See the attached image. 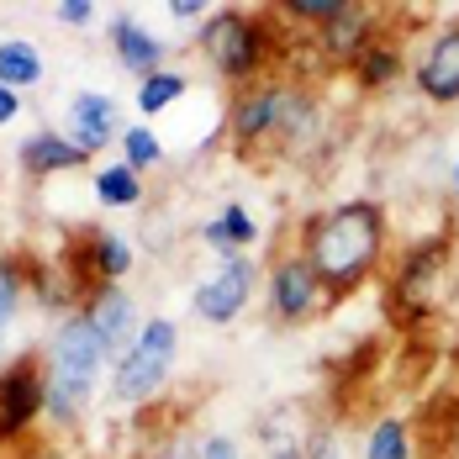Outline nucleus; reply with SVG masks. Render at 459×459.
Wrapping results in <instances>:
<instances>
[{
  "instance_id": "7ed1b4c3",
  "label": "nucleus",
  "mask_w": 459,
  "mask_h": 459,
  "mask_svg": "<svg viewBox=\"0 0 459 459\" xmlns=\"http://www.w3.org/2000/svg\"><path fill=\"white\" fill-rule=\"evenodd\" d=\"M106 365H111V354H106L95 322L85 317V307L69 312V317L53 327L48 354H43V385H48L43 417L53 428H69V422H80V417L91 412L95 385H100Z\"/></svg>"
},
{
  "instance_id": "bb28decb",
  "label": "nucleus",
  "mask_w": 459,
  "mask_h": 459,
  "mask_svg": "<svg viewBox=\"0 0 459 459\" xmlns=\"http://www.w3.org/2000/svg\"><path fill=\"white\" fill-rule=\"evenodd\" d=\"M307 459H349V444H343V433L333 428V422H322L307 433Z\"/></svg>"
},
{
  "instance_id": "2eb2a0df",
  "label": "nucleus",
  "mask_w": 459,
  "mask_h": 459,
  "mask_svg": "<svg viewBox=\"0 0 459 459\" xmlns=\"http://www.w3.org/2000/svg\"><path fill=\"white\" fill-rule=\"evenodd\" d=\"M111 48H117V58H122V69H133L138 80L169 69V64H164V43L143 27L138 16H117V22H111Z\"/></svg>"
},
{
  "instance_id": "f8f14e48",
  "label": "nucleus",
  "mask_w": 459,
  "mask_h": 459,
  "mask_svg": "<svg viewBox=\"0 0 459 459\" xmlns=\"http://www.w3.org/2000/svg\"><path fill=\"white\" fill-rule=\"evenodd\" d=\"M375 38H380V5L343 0V11L322 27V53H327L333 64H354Z\"/></svg>"
},
{
  "instance_id": "4468645a",
  "label": "nucleus",
  "mask_w": 459,
  "mask_h": 459,
  "mask_svg": "<svg viewBox=\"0 0 459 459\" xmlns=\"http://www.w3.org/2000/svg\"><path fill=\"white\" fill-rule=\"evenodd\" d=\"M16 159H22V169H27L32 180H48V175H69V169H80L91 153L69 138V133H53V127H43V133L22 138Z\"/></svg>"
},
{
  "instance_id": "9d476101",
  "label": "nucleus",
  "mask_w": 459,
  "mask_h": 459,
  "mask_svg": "<svg viewBox=\"0 0 459 459\" xmlns=\"http://www.w3.org/2000/svg\"><path fill=\"white\" fill-rule=\"evenodd\" d=\"M412 85L428 106H455L459 100V16L444 22V27L428 38V48L417 53Z\"/></svg>"
},
{
  "instance_id": "7c9ffc66",
  "label": "nucleus",
  "mask_w": 459,
  "mask_h": 459,
  "mask_svg": "<svg viewBox=\"0 0 459 459\" xmlns=\"http://www.w3.org/2000/svg\"><path fill=\"white\" fill-rule=\"evenodd\" d=\"M164 11H169V16H175V22H195V16H212V11H206V5H201V0H169V5H164Z\"/></svg>"
},
{
  "instance_id": "473e14b6",
  "label": "nucleus",
  "mask_w": 459,
  "mask_h": 459,
  "mask_svg": "<svg viewBox=\"0 0 459 459\" xmlns=\"http://www.w3.org/2000/svg\"><path fill=\"white\" fill-rule=\"evenodd\" d=\"M449 180H455V201H459V159H455V169H449Z\"/></svg>"
},
{
  "instance_id": "39448f33",
  "label": "nucleus",
  "mask_w": 459,
  "mask_h": 459,
  "mask_svg": "<svg viewBox=\"0 0 459 459\" xmlns=\"http://www.w3.org/2000/svg\"><path fill=\"white\" fill-rule=\"evenodd\" d=\"M175 354H180V322L175 317H148L138 333V343L117 359L111 385L122 402H148L164 391V380L175 375Z\"/></svg>"
},
{
  "instance_id": "6e6552de",
  "label": "nucleus",
  "mask_w": 459,
  "mask_h": 459,
  "mask_svg": "<svg viewBox=\"0 0 459 459\" xmlns=\"http://www.w3.org/2000/svg\"><path fill=\"white\" fill-rule=\"evenodd\" d=\"M264 301H270V317L275 322H312L322 307H333L327 285H322L317 270L301 259V248H296V254H280L275 264H270V275H264Z\"/></svg>"
},
{
  "instance_id": "f257e3e1",
  "label": "nucleus",
  "mask_w": 459,
  "mask_h": 459,
  "mask_svg": "<svg viewBox=\"0 0 459 459\" xmlns=\"http://www.w3.org/2000/svg\"><path fill=\"white\" fill-rule=\"evenodd\" d=\"M385 238H391V217L380 201H338L307 217L301 228V259L317 270L333 301L354 296L365 280H375L380 259H385Z\"/></svg>"
},
{
  "instance_id": "1a4fd4ad",
  "label": "nucleus",
  "mask_w": 459,
  "mask_h": 459,
  "mask_svg": "<svg viewBox=\"0 0 459 459\" xmlns=\"http://www.w3.org/2000/svg\"><path fill=\"white\" fill-rule=\"evenodd\" d=\"M48 407V385H43V365L32 354L11 359L0 369V438H22Z\"/></svg>"
},
{
  "instance_id": "4be33fe9",
  "label": "nucleus",
  "mask_w": 459,
  "mask_h": 459,
  "mask_svg": "<svg viewBox=\"0 0 459 459\" xmlns=\"http://www.w3.org/2000/svg\"><path fill=\"white\" fill-rule=\"evenodd\" d=\"M185 91H190V80H185L180 69H159V74L138 80V111L143 117H159V111H169L175 100H185Z\"/></svg>"
},
{
  "instance_id": "423d86ee",
  "label": "nucleus",
  "mask_w": 459,
  "mask_h": 459,
  "mask_svg": "<svg viewBox=\"0 0 459 459\" xmlns=\"http://www.w3.org/2000/svg\"><path fill=\"white\" fill-rule=\"evenodd\" d=\"M449 254H455L449 232H438V238H422L417 248H407V254H402L396 280H391V312H396L402 322L428 317V312L438 307V296H444V280H449Z\"/></svg>"
},
{
  "instance_id": "b1692460",
  "label": "nucleus",
  "mask_w": 459,
  "mask_h": 459,
  "mask_svg": "<svg viewBox=\"0 0 459 459\" xmlns=\"http://www.w3.org/2000/svg\"><path fill=\"white\" fill-rule=\"evenodd\" d=\"M122 164H127V169H138V175H148V169H159V164H164V143H159V133H153L148 122L122 127Z\"/></svg>"
},
{
  "instance_id": "aec40b11",
  "label": "nucleus",
  "mask_w": 459,
  "mask_h": 459,
  "mask_svg": "<svg viewBox=\"0 0 459 459\" xmlns=\"http://www.w3.org/2000/svg\"><path fill=\"white\" fill-rule=\"evenodd\" d=\"M349 69H354V80H359L365 91H380V85H391V80L402 74V43H396V38H375Z\"/></svg>"
},
{
  "instance_id": "cd10ccee",
  "label": "nucleus",
  "mask_w": 459,
  "mask_h": 459,
  "mask_svg": "<svg viewBox=\"0 0 459 459\" xmlns=\"http://www.w3.org/2000/svg\"><path fill=\"white\" fill-rule=\"evenodd\" d=\"M143 459H201V449H195V438H185V433H159V438L143 449Z\"/></svg>"
},
{
  "instance_id": "a878e982",
  "label": "nucleus",
  "mask_w": 459,
  "mask_h": 459,
  "mask_svg": "<svg viewBox=\"0 0 459 459\" xmlns=\"http://www.w3.org/2000/svg\"><path fill=\"white\" fill-rule=\"evenodd\" d=\"M338 11H343V0H285V5H280V16L307 22V27H327Z\"/></svg>"
},
{
  "instance_id": "0eeeda50",
  "label": "nucleus",
  "mask_w": 459,
  "mask_h": 459,
  "mask_svg": "<svg viewBox=\"0 0 459 459\" xmlns=\"http://www.w3.org/2000/svg\"><path fill=\"white\" fill-rule=\"evenodd\" d=\"M254 290H259V264H254V254H232V259H222L212 275L195 285L190 312L206 322V327H228V322H238L248 312Z\"/></svg>"
},
{
  "instance_id": "f03ea898",
  "label": "nucleus",
  "mask_w": 459,
  "mask_h": 459,
  "mask_svg": "<svg viewBox=\"0 0 459 459\" xmlns=\"http://www.w3.org/2000/svg\"><path fill=\"white\" fill-rule=\"evenodd\" d=\"M317 122V95L290 74H264L228 100V133L238 153H290Z\"/></svg>"
},
{
  "instance_id": "412c9836",
  "label": "nucleus",
  "mask_w": 459,
  "mask_h": 459,
  "mask_svg": "<svg viewBox=\"0 0 459 459\" xmlns=\"http://www.w3.org/2000/svg\"><path fill=\"white\" fill-rule=\"evenodd\" d=\"M365 459H412V422H407V417H380V422H369Z\"/></svg>"
},
{
  "instance_id": "393cba45",
  "label": "nucleus",
  "mask_w": 459,
  "mask_h": 459,
  "mask_svg": "<svg viewBox=\"0 0 459 459\" xmlns=\"http://www.w3.org/2000/svg\"><path fill=\"white\" fill-rule=\"evenodd\" d=\"M22 296H27V275L11 259H0V354H5V333L22 317Z\"/></svg>"
},
{
  "instance_id": "dca6fc26",
  "label": "nucleus",
  "mask_w": 459,
  "mask_h": 459,
  "mask_svg": "<svg viewBox=\"0 0 459 459\" xmlns=\"http://www.w3.org/2000/svg\"><path fill=\"white\" fill-rule=\"evenodd\" d=\"M201 243H206L212 254H222V259L248 254V248L259 243V222H254V212H248L243 201H228L212 222H201Z\"/></svg>"
},
{
  "instance_id": "9b49d317",
  "label": "nucleus",
  "mask_w": 459,
  "mask_h": 459,
  "mask_svg": "<svg viewBox=\"0 0 459 459\" xmlns=\"http://www.w3.org/2000/svg\"><path fill=\"white\" fill-rule=\"evenodd\" d=\"M85 317L95 322V333H100V343H106V354H111V369H117V359L138 343L143 322L138 317V301L122 290V285H95L91 296H85Z\"/></svg>"
},
{
  "instance_id": "c756f323",
  "label": "nucleus",
  "mask_w": 459,
  "mask_h": 459,
  "mask_svg": "<svg viewBox=\"0 0 459 459\" xmlns=\"http://www.w3.org/2000/svg\"><path fill=\"white\" fill-rule=\"evenodd\" d=\"M95 11H100L95 0H58V5H53V16H58L64 27H91Z\"/></svg>"
},
{
  "instance_id": "f3484780",
  "label": "nucleus",
  "mask_w": 459,
  "mask_h": 459,
  "mask_svg": "<svg viewBox=\"0 0 459 459\" xmlns=\"http://www.w3.org/2000/svg\"><path fill=\"white\" fill-rule=\"evenodd\" d=\"M85 270L95 285H122L133 270V243L111 228H91L85 232Z\"/></svg>"
},
{
  "instance_id": "20e7f679",
  "label": "nucleus",
  "mask_w": 459,
  "mask_h": 459,
  "mask_svg": "<svg viewBox=\"0 0 459 459\" xmlns=\"http://www.w3.org/2000/svg\"><path fill=\"white\" fill-rule=\"evenodd\" d=\"M201 53H206V64H212V74L217 80H228V85H254V80H264L270 74V27H264V16H248V11H238V5H222V11H212L206 22H201Z\"/></svg>"
},
{
  "instance_id": "5701e85b",
  "label": "nucleus",
  "mask_w": 459,
  "mask_h": 459,
  "mask_svg": "<svg viewBox=\"0 0 459 459\" xmlns=\"http://www.w3.org/2000/svg\"><path fill=\"white\" fill-rule=\"evenodd\" d=\"M264 455L270 459H307V438H301L290 407H275V412L264 417Z\"/></svg>"
},
{
  "instance_id": "ddd939ff",
  "label": "nucleus",
  "mask_w": 459,
  "mask_h": 459,
  "mask_svg": "<svg viewBox=\"0 0 459 459\" xmlns=\"http://www.w3.org/2000/svg\"><path fill=\"white\" fill-rule=\"evenodd\" d=\"M122 127V106L106 91H74L69 95V138L80 143L85 153H100L106 143L117 138Z\"/></svg>"
},
{
  "instance_id": "6ab92c4d",
  "label": "nucleus",
  "mask_w": 459,
  "mask_h": 459,
  "mask_svg": "<svg viewBox=\"0 0 459 459\" xmlns=\"http://www.w3.org/2000/svg\"><path fill=\"white\" fill-rule=\"evenodd\" d=\"M143 175L138 169H127L122 159L117 164H106V169H95V201L100 206H111V212H133V206H143Z\"/></svg>"
},
{
  "instance_id": "a211bd4d",
  "label": "nucleus",
  "mask_w": 459,
  "mask_h": 459,
  "mask_svg": "<svg viewBox=\"0 0 459 459\" xmlns=\"http://www.w3.org/2000/svg\"><path fill=\"white\" fill-rule=\"evenodd\" d=\"M43 48L27 43V38H0V85L5 91H27V85H38L43 80Z\"/></svg>"
},
{
  "instance_id": "2f4dec72",
  "label": "nucleus",
  "mask_w": 459,
  "mask_h": 459,
  "mask_svg": "<svg viewBox=\"0 0 459 459\" xmlns=\"http://www.w3.org/2000/svg\"><path fill=\"white\" fill-rule=\"evenodd\" d=\"M16 117H22V95H16V91H5V85H0V127H11Z\"/></svg>"
},
{
  "instance_id": "c85d7f7f",
  "label": "nucleus",
  "mask_w": 459,
  "mask_h": 459,
  "mask_svg": "<svg viewBox=\"0 0 459 459\" xmlns=\"http://www.w3.org/2000/svg\"><path fill=\"white\" fill-rule=\"evenodd\" d=\"M195 449H201V459H243V449H238L232 433H201Z\"/></svg>"
}]
</instances>
